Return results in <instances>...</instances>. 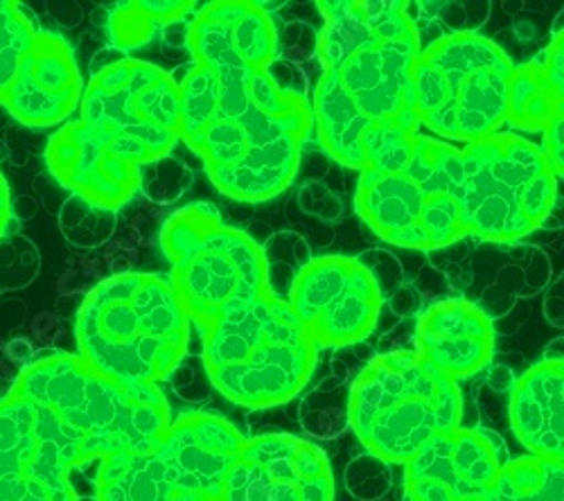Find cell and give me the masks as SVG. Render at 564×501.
I'll list each match as a JSON object with an SVG mask.
<instances>
[{"mask_svg":"<svg viewBox=\"0 0 564 501\" xmlns=\"http://www.w3.org/2000/svg\"><path fill=\"white\" fill-rule=\"evenodd\" d=\"M318 12L321 77L310 102L318 145L359 174L400 170L420 129L413 64L422 41L411 3L339 0Z\"/></svg>","mask_w":564,"mask_h":501,"instance_id":"1","label":"cell"},{"mask_svg":"<svg viewBox=\"0 0 564 501\" xmlns=\"http://www.w3.org/2000/svg\"><path fill=\"white\" fill-rule=\"evenodd\" d=\"M178 109L181 143L224 197L260 204L294 184L314 129L305 94L269 70L193 64L178 81Z\"/></svg>","mask_w":564,"mask_h":501,"instance_id":"2","label":"cell"},{"mask_svg":"<svg viewBox=\"0 0 564 501\" xmlns=\"http://www.w3.org/2000/svg\"><path fill=\"white\" fill-rule=\"evenodd\" d=\"M193 322L170 281L127 271L93 285L75 314L77 355L127 386H159L191 348Z\"/></svg>","mask_w":564,"mask_h":501,"instance_id":"3","label":"cell"},{"mask_svg":"<svg viewBox=\"0 0 564 501\" xmlns=\"http://www.w3.org/2000/svg\"><path fill=\"white\" fill-rule=\"evenodd\" d=\"M10 391L51 409L77 432L86 443L88 464L120 451L150 449L172 425L161 386L120 384L66 350L34 352Z\"/></svg>","mask_w":564,"mask_h":501,"instance_id":"4","label":"cell"},{"mask_svg":"<svg viewBox=\"0 0 564 501\" xmlns=\"http://www.w3.org/2000/svg\"><path fill=\"white\" fill-rule=\"evenodd\" d=\"M204 369L232 404L273 409L310 384L318 348L288 301L273 294L235 309L202 330Z\"/></svg>","mask_w":564,"mask_h":501,"instance_id":"5","label":"cell"},{"mask_svg":"<svg viewBox=\"0 0 564 501\" xmlns=\"http://www.w3.org/2000/svg\"><path fill=\"white\" fill-rule=\"evenodd\" d=\"M463 389L413 350L370 359L348 393V425L375 459L404 466L430 438L463 425Z\"/></svg>","mask_w":564,"mask_h":501,"instance_id":"6","label":"cell"},{"mask_svg":"<svg viewBox=\"0 0 564 501\" xmlns=\"http://www.w3.org/2000/svg\"><path fill=\"white\" fill-rule=\"evenodd\" d=\"M159 242L170 262L167 281L199 330L271 294L264 249L226 224L210 204H191L170 215Z\"/></svg>","mask_w":564,"mask_h":501,"instance_id":"7","label":"cell"},{"mask_svg":"<svg viewBox=\"0 0 564 501\" xmlns=\"http://www.w3.org/2000/svg\"><path fill=\"white\" fill-rule=\"evenodd\" d=\"M514 64L479 32H447L422 45L413 64L417 124L438 141L477 143L501 131Z\"/></svg>","mask_w":564,"mask_h":501,"instance_id":"8","label":"cell"},{"mask_svg":"<svg viewBox=\"0 0 564 501\" xmlns=\"http://www.w3.org/2000/svg\"><path fill=\"white\" fill-rule=\"evenodd\" d=\"M245 443L247 436L219 414H181L154 447L98 461L96 499L219 501Z\"/></svg>","mask_w":564,"mask_h":501,"instance_id":"9","label":"cell"},{"mask_svg":"<svg viewBox=\"0 0 564 501\" xmlns=\"http://www.w3.org/2000/svg\"><path fill=\"white\" fill-rule=\"evenodd\" d=\"M560 174L540 145L499 131L460 150L458 215L465 236L520 242L540 231L555 208Z\"/></svg>","mask_w":564,"mask_h":501,"instance_id":"10","label":"cell"},{"mask_svg":"<svg viewBox=\"0 0 564 501\" xmlns=\"http://www.w3.org/2000/svg\"><path fill=\"white\" fill-rule=\"evenodd\" d=\"M458 186L460 150L417 133L400 170L359 174L355 210L387 244L438 251L465 238Z\"/></svg>","mask_w":564,"mask_h":501,"instance_id":"11","label":"cell"},{"mask_svg":"<svg viewBox=\"0 0 564 501\" xmlns=\"http://www.w3.org/2000/svg\"><path fill=\"white\" fill-rule=\"evenodd\" d=\"M79 120L138 167L167 159L178 139V81L156 64L122 55L90 75Z\"/></svg>","mask_w":564,"mask_h":501,"instance_id":"12","label":"cell"},{"mask_svg":"<svg viewBox=\"0 0 564 501\" xmlns=\"http://www.w3.org/2000/svg\"><path fill=\"white\" fill-rule=\"evenodd\" d=\"M285 301L316 348H348L372 335L384 292L361 258L321 255L296 271Z\"/></svg>","mask_w":564,"mask_h":501,"instance_id":"13","label":"cell"},{"mask_svg":"<svg viewBox=\"0 0 564 501\" xmlns=\"http://www.w3.org/2000/svg\"><path fill=\"white\" fill-rule=\"evenodd\" d=\"M219 501H335V475L316 443L262 434L247 438Z\"/></svg>","mask_w":564,"mask_h":501,"instance_id":"14","label":"cell"},{"mask_svg":"<svg viewBox=\"0 0 564 501\" xmlns=\"http://www.w3.org/2000/svg\"><path fill=\"white\" fill-rule=\"evenodd\" d=\"M503 438L490 429L436 434L404 464L409 501H479L508 464Z\"/></svg>","mask_w":564,"mask_h":501,"instance_id":"15","label":"cell"},{"mask_svg":"<svg viewBox=\"0 0 564 501\" xmlns=\"http://www.w3.org/2000/svg\"><path fill=\"white\" fill-rule=\"evenodd\" d=\"M88 466L86 443L57 414L25 395L0 397V479L25 477L68 486Z\"/></svg>","mask_w":564,"mask_h":501,"instance_id":"16","label":"cell"},{"mask_svg":"<svg viewBox=\"0 0 564 501\" xmlns=\"http://www.w3.org/2000/svg\"><path fill=\"white\" fill-rule=\"evenodd\" d=\"M82 94L84 79L68 41L57 32L39 30L21 55L0 107L14 122L41 131L64 124L79 109Z\"/></svg>","mask_w":564,"mask_h":501,"instance_id":"17","label":"cell"},{"mask_svg":"<svg viewBox=\"0 0 564 501\" xmlns=\"http://www.w3.org/2000/svg\"><path fill=\"white\" fill-rule=\"evenodd\" d=\"M45 163L70 197L93 208L116 213L140 190V167L109 148L102 135L79 118L51 135Z\"/></svg>","mask_w":564,"mask_h":501,"instance_id":"18","label":"cell"},{"mask_svg":"<svg viewBox=\"0 0 564 501\" xmlns=\"http://www.w3.org/2000/svg\"><path fill=\"white\" fill-rule=\"evenodd\" d=\"M185 51L193 64L269 70L280 53L271 12L253 0H217L193 14Z\"/></svg>","mask_w":564,"mask_h":501,"instance_id":"19","label":"cell"},{"mask_svg":"<svg viewBox=\"0 0 564 501\" xmlns=\"http://www.w3.org/2000/svg\"><path fill=\"white\" fill-rule=\"evenodd\" d=\"M413 352L454 382L479 375L495 355L492 318L473 301H436L417 316Z\"/></svg>","mask_w":564,"mask_h":501,"instance_id":"20","label":"cell"},{"mask_svg":"<svg viewBox=\"0 0 564 501\" xmlns=\"http://www.w3.org/2000/svg\"><path fill=\"white\" fill-rule=\"evenodd\" d=\"M510 427L529 454L546 461L564 457V363L546 357L510 391Z\"/></svg>","mask_w":564,"mask_h":501,"instance_id":"21","label":"cell"},{"mask_svg":"<svg viewBox=\"0 0 564 501\" xmlns=\"http://www.w3.org/2000/svg\"><path fill=\"white\" fill-rule=\"evenodd\" d=\"M564 45L555 32L546 48L524 66H514L506 124L522 131H544L562 118Z\"/></svg>","mask_w":564,"mask_h":501,"instance_id":"22","label":"cell"},{"mask_svg":"<svg viewBox=\"0 0 564 501\" xmlns=\"http://www.w3.org/2000/svg\"><path fill=\"white\" fill-rule=\"evenodd\" d=\"M479 501H564L562 461H546L533 454L508 459Z\"/></svg>","mask_w":564,"mask_h":501,"instance_id":"23","label":"cell"},{"mask_svg":"<svg viewBox=\"0 0 564 501\" xmlns=\"http://www.w3.org/2000/svg\"><path fill=\"white\" fill-rule=\"evenodd\" d=\"M197 12L195 3L185 0H161V3H116L107 10V30L118 53L135 51L150 43L161 28L178 23Z\"/></svg>","mask_w":564,"mask_h":501,"instance_id":"24","label":"cell"},{"mask_svg":"<svg viewBox=\"0 0 564 501\" xmlns=\"http://www.w3.org/2000/svg\"><path fill=\"white\" fill-rule=\"evenodd\" d=\"M39 25L34 17L21 6L0 0V102L17 73L21 55L28 51Z\"/></svg>","mask_w":564,"mask_h":501,"instance_id":"25","label":"cell"},{"mask_svg":"<svg viewBox=\"0 0 564 501\" xmlns=\"http://www.w3.org/2000/svg\"><path fill=\"white\" fill-rule=\"evenodd\" d=\"M116 213L93 208L77 197H68L62 210L64 236L82 249H96L107 244L116 231Z\"/></svg>","mask_w":564,"mask_h":501,"instance_id":"26","label":"cell"},{"mask_svg":"<svg viewBox=\"0 0 564 501\" xmlns=\"http://www.w3.org/2000/svg\"><path fill=\"white\" fill-rule=\"evenodd\" d=\"M145 167L154 170V176H159V178L140 181V190H145V195L159 204H170V202L178 199L193 181L191 170L181 165L178 161H172L170 156L161 159L152 165H145Z\"/></svg>","mask_w":564,"mask_h":501,"instance_id":"27","label":"cell"},{"mask_svg":"<svg viewBox=\"0 0 564 501\" xmlns=\"http://www.w3.org/2000/svg\"><path fill=\"white\" fill-rule=\"evenodd\" d=\"M0 501H79V497L73 483L51 486L25 477H12L0 479Z\"/></svg>","mask_w":564,"mask_h":501,"instance_id":"28","label":"cell"},{"mask_svg":"<svg viewBox=\"0 0 564 501\" xmlns=\"http://www.w3.org/2000/svg\"><path fill=\"white\" fill-rule=\"evenodd\" d=\"M564 120L562 118H557V120H553L542 133H544V145H540L542 148V152L546 154V159L551 161V165L555 167V172L562 176V165H564V161H562V131H564V124H562Z\"/></svg>","mask_w":564,"mask_h":501,"instance_id":"29","label":"cell"},{"mask_svg":"<svg viewBox=\"0 0 564 501\" xmlns=\"http://www.w3.org/2000/svg\"><path fill=\"white\" fill-rule=\"evenodd\" d=\"M59 326H62V318L55 312H41L32 322V335L39 341H48V339L53 341Z\"/></svg>","mask_w":564,"mask_h":501,"instance_id":"30","label":"cell"},{"mask_svg":"<svg viewBox=\"0 0 564 501\" xmlns=\"http://www.w3.org/2000/svg\"><path fill=\"white\" fill-rule=\"evenodd\" d=\"M14 219V210H12V195H10V186L0 172V240H3L10 233V226Z\"/></svg>","mask_w":564,"mask_h":501,"instance_id":"31","label":"cell"},{"mask_svg":"<svg viewBox=\"0 0 564 501\" xmlns=\"http://www.w3.org/2000/svg\"><path fill=\"white\" fill-rule=\"evenodd\" d=\"M3 350H6V357L10 361L19 363L21 369H25L28 363L32 361V357H34V348H32V344L28 339H12Z\"/></svg>","mask_w":564,"mask_h":501,"instance_id":"32","label":"cell"},{"mask_svg":"<svg viewBox=\"0 0 564 501\" xmlns=\"http://www.w3.org/2000/svg\"><path fill=\"white\" fill-rule=\"evenodd\" d=\"M79 271L88 281H98V283L102 281V262L98 258H84L79 262Z\"/></svg>","mask_w":564,"mask_h":501,"instance_id":"33","label":"cell"},{"mask_svg":"<svg viewBox=\"0 0 564 501\" xmlns=\"http://www.w3.org/2000/svg\"><path fill=\"white\" fill-rule=\"evenodd\" d=\"M109 266H111V276H118V273H127L131 271V260L127 255H116L109 260Z\"/></svg>","mask_w":564,"mask_h":501,"instance_id":"34","label":"cell"},{"mask_svg":"<svg viewBox=\"0 0 564 501\" xmlns=\"http://www.w3.org/2000/svg\"><path fill=\"white\" fill-rule=\"evenodd\" d=\"M3 395H6V393H3V389H0V397H3Z\"/></svg>","mask_w":564,"mask_h":501,"instance_id":"35","label":"cell"}]
</instances>
